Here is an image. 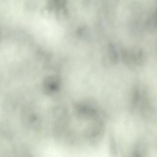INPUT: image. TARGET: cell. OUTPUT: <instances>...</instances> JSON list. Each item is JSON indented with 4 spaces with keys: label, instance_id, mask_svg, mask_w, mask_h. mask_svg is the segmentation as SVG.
I'll list each match as a JSON object with an SVG mask.
<instances>
[{
    "label": "cell",
    "instance_id": "6da1fadb",
    "mask_svg": "<svg viewBox=\"0 0 157 157\" xmlns=\"http://www.w3.org/2000/svg\"><path fill=\"white\" fill-rule=\"evenodd\" d=\"M145 91L139 88L133 91L132 98V107L138 110L144 117H150L153 113V107L151 101Z\"/></svg>",
    "mask_w": 157,
    "mask_h": 157
},
{
    "label": "cell",
    "instance_id": "7a4b0ae2",
    "mask_svg": "<svg viewBox=\"0 0 157 157\" xmlns=\"http://www.w3.org/2000/svg\"><path fill=\"white\" fill-rule=\"evenodd\" d=\"M132 66H140L144 62V55L143 50L140 48H136L131 53Z\"/></svg>",
    "mask_w": 157,
    "mask_h": 157
},
{
    "label": "cell",
    "instance_id": "3957f363",
    "mask_svg": "<svg viewBox=\"0 0 157 157\" xmlns=\"http://www.w3.org/2000/svg\"><path fill=\"white\" fill-rule=\"evenodd\" d=\"M108 55L110 63L116 64L119 61V56L116 45L113 43H110L108 48Z\"/></svg>",
    "mask_w": 157,
    "mask_h": 157
},
{
    "label": "cell",
    "instance_id": "277c9868",
    "mask_svg": "<svg viewBox=\"0 0 157 157\" xmlns=\"http://www.w3.org/2000/svg\"><path fill=\"white\" fill-rule=\"evenodd\" d=\"M109 149L110 157H117L116 143L114 136L112 135L109 137Z\"/></svg>",
    "mask_w": 157,
    "mask_h": 157
},
{
    "label": "cell",
    "instance_id": "5b68a950",
    "mask_svg": "<svg viewBox=\"0 0 157 157\" xmlns=\"http://www.w3.org/2000/svg\"><path fill=\"white\" fill-rule=\"evenodd\" d=\"M147 29L149 31H153L156 29V14L153 13L147 19L146 24Z\"/></svg>",
    "mask_w": 157,
    "mask_h": 157
},
{
    "label": "cell",
    "instance_id": "8992f818",
    "mask_svg": "<svg viewBox=\"0 0 157 157\" xmlns=\"http://www.w3.org/2000/svg\"><path fill=\"white\" fill-rule=\"evenodd\" d=\"M1 32L0 29V38L1 37Z\"/></svg>",
    "mask_w": 157,
    "mask_h": 157
}]
</instances>
